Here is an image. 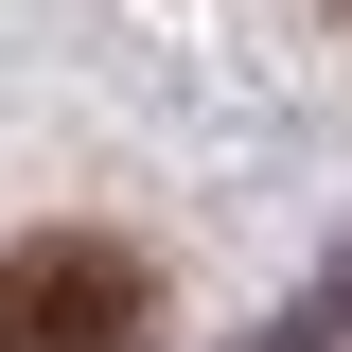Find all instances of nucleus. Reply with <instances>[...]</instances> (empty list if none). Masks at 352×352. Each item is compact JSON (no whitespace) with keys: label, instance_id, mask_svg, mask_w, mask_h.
Returning a JSON list of instances; mask_svg holds the SVG:
<instances>
[{"label":"nucleus","instance_id":"nucleus-1","mask_svg":"<svg viewBox=\"0 0 352 352\" xmlns=\"http://www.w3.org/2000/svg\"><path fill=\"white\" fill-rule=\"evenodd\" d=\"M141 335H159L141 247H106V229H36V247H0V352H141Z\"/></svg>","mask_w":352,"mask_h":352}]
</instances>
